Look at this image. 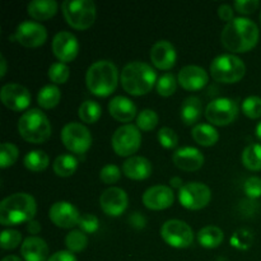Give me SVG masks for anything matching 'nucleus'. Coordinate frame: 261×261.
Masks as SVG:
<instances>
[{
  "label": "nucleus",
  "mask_w": 261,
  "mask_h": 261,
  "mask_svg": "<svg viewBox=\"0 0 261 261\" xmlns=\"http://www.w3.org/2000/svg\"><path fill=\"white\" fill-rule=\"evenodd\" d=\"M203 115V103L196 96H190L182 101L180 110L181 120L185 125H194Z\"/></svg>",
  "instance_id": "nucleus-26"
},
{
  "label": "nucleus",
  "mask_w": 261,
  "mask_h": 261,
  "mask_svg": "<svg viewBox=\"0 0 261 261\" xmlns=\"http://www.w3.org/2000/svg\"><path fill=\"white\" fill-rule=\"evenodd\" d=\"M260 31L256 23L246 17H234L226 23L221 33L222 45L232 53H247L257 45Z\"/></svg>",
  "instance_id": "nucleus-1"
},
{
  "label": "nucleus",
  "mask_w": 261,
  "mask_h": 261,
  "mask_svg": "<svg viewBox=\"0 0 261 261\" xmlns=\"http://www.w3.org/2000/svg\"><path fill=\"white\" fill-rule=\"evenodd\" d=\"M255 134H256V137L261 140V121L256 125V129H255Z\"/></svg>",
  "instance_id": "nucleus-54"
},
{
  "label": "nucleus",
  "mask_w": 261,
  "mask_h": 261,
  "mask_svg": "<svg viewBox=\"0 0 261 261\" xmlns=\"http://www.w3.org/2000/svg\"><path fill=\"white\" fill-rule=\"evenodd\" d=\"M177 79L172 73H165L158 78L157 84H155V89L157 93L162 97H170L176 92V87H177Z\"/></svg>",
  "instance_id": "nucleus-36"
},
{
  "label": "nucleus",
  "mask_w": 261,
  "mask_h": 261,
  "mask_svg": "<svg viewBox=\"0 0 261 261\" xmlns=\"http://www.w3.org/2000/svg\"><path fill=\"white\" fill-rule=\"evenodd\" d=\"M260 25H261V12H260Z\"/></svg>",
  "instance_id": "nucleus-55"
},
{
  "label": "nucleus",
  "mask_w": 261,
  "mask_h": 261,
  "mask_svg": "<svg viewBox=\"0 0 261 261\" xmlns=\"http://www.w3.org/2000/svg\"><path fill=\"white\" fill-rule=\"evenodd\" d=\"M177 82L186 91H199L209 82L205 69L199 65H186L178 71Z\"/></svg>",
  "instance_id": "nucleus-20"
},
{
  "label": "nucleus",
  "mask_w": 261,
  "mask_h": 261,
  "mask_svg": "<svg viewBox=\"0 0 261 261\" xmlns=\"http://www.w3.org/2000/svg\"><path fill=\"white\" fill-rule=\"evenodd\" d=\"M178 200L184 208L189 211H200L212 200V191L208 185L198 181L184 184L178 190Z\"/></svg>",
  "instance_id": "nucleus-11"
},
{
  "label": "nucleus",
  "mask_w": 261,
  "mask_h": 261,
  "mask_svg": "<svg viewBox=\"0 0 261 261\" xmlns=\"http://www.w3.org/2000/svg\"><path fill=\"white\" fill-rule=\"evenodd\" d=\"M172 161L175 166L180 170L186 172H194L203 167L204 165V154L194 147H182L178 148L172 155Z\"/></svg>",
  "instance_id": "nucleus-21"
},
{
  "label": "nucleus",
  "mask_w": 261,
  "mask_h": 261,
  "mask_svg": "<svg viewBox=\"0 0 261 261\" xmlns=\"http://www.w3.org/2000/svg\"><path fill=\"white\" fill-rule=\"evenodd\" d=\"M2 261H23V260L20 259L19 256H17V255H8V256H5Z\"/></svg>",
  "instance_id": "nucleus-53"
},
{
  "label": "nucleus",
  "mask_w": 261,
  "mask_h": 261,
  "mask_svg": "<svg viewBox=\"0 0 261 261\" xmlns=\"http://www.w3.org/2000/svg\"><path fill=\"white\" fill-rule=\"evenodd\" d=\"M23 163L27 170L32 171V172H41L45 171L50 165V158H48L47 153L43 150L35 149L28 152L23 158Z\"/></svg>",
  "instance_id": "nucleus-31"
},
{
  "label": "nucleus",
  "mask_w": 261,
  "mask_h": 261,
  "mask_svg": "<svg viewBox=\"0 0 261 261\" xmlns=\"http://www.w3.org/2000/svg\"><path fill=\"white\" fill-rule=\"evenodd\" d=\"M47 74L54 84H64L68 82L69 76H70V69L65 63L58 61V63L51 64Z\"/></svg>",
  "instance_id": "nucleus-38"
},
{
  "label": "nucleus",
  "mask_w": 261,
  "mask_h": 261,
  "mask_svg": "<svg viewBox=\"0 0 261 261\" xmlns=\"http://www.w3.org/2000/svg\"><path fill=\"white\" fill-rule=\"evenodd\" d=\"M19 157V149L15 144L4 142L0 145V167L8 168L14 165Z\"/></svg>",
  "instance_id": "nucleus-35"
},
{
  "label": "nucleus",
  "mask_w": 261,
  "mask_h": 261,
  "mask_svg": "<svg viewBox=\"0 0 261 261\" xmlns=\"http://www.w3.org/2000/svg\"><path fill=\"white\" fill-rule=\"evenodd\" d=\"M170 184H171V186H172V188L178 189V190H180V189L184 186L182 180H181V177H177V176H175V177L171 178Z\"/></svg>",
  "instance_id": "nucleus-52"
},
{
  "label": "nucleus",
  "mask_w": 261,
  "mask_h": 261,
  "mask_svg": "<svg viewBox=\"0 0 261 261\" xmlns=\"http://www.w3.org/2000/svg\"><path fill=\"white\" fill-rule=\"evenodd\" d=\"M121 177V170H120L119 166L116 165H106L102 167V170L99 171V178L103 184L107 185H112V184L117 182Z\"/></svg>",
  "instance_id": "nucleus-43"
},
{
  "label": "nucleus",
  "mask_w": 261,
  "mask_h": 261,
  "mask_svg": "<svg viewBox=\"0 0 261 261\" xmlns=\"http://www.w3.org/2000/svg\"><path fill=\"white\" fill-rule=\"evenodd\" d=\"M64 18L75 30H88L96 20V4L92 0H65L61 4Z\"/></svg>",
  "instance_id": "nucleus-7"
},
{
  "label": "nucleus",
  "mask_w": 261,
  "mask_h": 261,
  "mask_svg": "<svg viewBox=\"0 0 261 261\" xmlns=\"http://www.w3.org/2000/svg\"><path fill=\"white\" fill-rule=\"evenodd\" d=\"M196 239H198L200 246L205 247V249H217L223 242L224 233L219 227L206 226L198 232Z\"/></svg>",
  "instance_id": "nucleus-28"
},
{
  "label": "nucleus",
  "mask_w": 261,
  "mask_h": 261,
  "mask_svg": "<svg viewBox=\"0 0 261 261\" xmlns=\"http://www.w3.org/2000/svg\"><path fill=\"white\" fill-rule=\"evenodd\" d=\"M127 222L135 229H143L147 226V218L142 213H139V212H134V213L130 214Z\"/></svg>",
  "instance_id": "nucleus-47"
},
{
  "label": "nucleus",
  "mask_w": 261,
  "mask_h": 261,
  "mask_svg": "<svg viewBox=\"0 0 261 261\" xmlns=\"http://www.w3.org/2000/svg\"><path fill=\"white\" fill-rule=\"evenodd\" d=\"M242 165L250 171H261V144L252 143L247 145L241 155Z\"/></svg>",
  "instance_id": "nucleus-32"
},
{
  "label": "nucleus",
  "mask_w": 261,
  "mask_h": 261,
  "mask_svg": "<svg viewBox=\"0 0 261 261\" xmlns=\"http://www.w3.org/2000/svg\"><path fill=\"white\" fill-rule=\"evenodd\" d=\"M53 53L61 63H70L78 56L79 42L75 35L69 31H60L53 38Z\"/></svg>",
  "instance_id": "nucleus-14"
},
{
  "label": "nucleus",
  "mask_w": 261,
  "mask_h": 261,
  "mask_svg": "<svg viewBox=\"0 0 261 261\" xmlns=\"http://www.w3.org/2000/svg\"><path fill=\"white\" fill-rule=\"evenodd\" d=\"M54 172L60 177H69L73 175L78 168V160L73 154L64 153L58 155L53 163Z\"/></svg>",
  "instance_id": "nucleus-30"
},
{
  "label": "nucleus",
  "mask_w": 261,
  "mask_h": 261,
  "mask_svg": "<svg viewBox=\"0 0 261 261\" xmlns=\"http://www.w3.org/2000/svg\"><path fill=\"white\" fill-rule=\"evenodd\" d=\"M177 53L173 46L167 40H160L150 48V61L153 65L161 70H170L175 66Z\"/></svg>",
  "instance_id": "nucleus-19"
},
{
  "label": "nucleus",
  "mask_w": 261,
  "mask_h": 261,
  "mask_svg": "<svg viewBox=\"0 0 261 261\" xmlns=\"http://www.w3.org/2000/svg\"><path fill=\"white\" fill-rule=\"evenodd\" d=\"M27 231L30 232L31 234H37L41 232V224L40 222L36 221V219H32L31 222L27 223Z\"/></svg>",
  "instance_id": "nucleus-50"
},
{
  "label": "nucleus",
  "mask_w": 261,
  "mask_h": 261,
  "mask_svg": "<svg viewBox=\"0 0 261 261\" xmlns=\"http://www.w3.org/2000/svg\"><path fill=\"white\" fill-rule=\"evenodd\" d=\"M60 137L64 147L75 154L86 153L91 148L93 140L88 127L76 121L68 122L61 130Z\"/></svg>",
  "instance_id": "nucleus-9"
},
{
  "label": "nucleus",
  "mask_w": 261,
  "mask_h": 261,
  "mask_svg": "<svg viewBox=\"0 0 261 261\" xmlns=\"http://www.w3.org/2000/svg\"><path fill=\"white\" fill-rule=\"evenodd\" d=\"M259 0H237L234 2L233 8L241 14H251L259 8Z\"/></svg>",
  "instance_id": "nucleus-46"
},
{
  "label": "nucleus",
  "mask_w": 261,
  "mask_h": 261,
  "mask_svg": "<svg viewBox=\"0 0 261 261\" xmlns=\"http://www.w3.org/2000/svg\"><path fill=\"white\" fill-rule=\"evenodd\" d=\"M109 112L115 120L120 122H130L137 117V106L125 96H116L109 102Z\"/></svg>",
  "instance_id": "nucleus-24"
},
{
  "label": "nucleus",
  "mask_w": 261,
  "mask_h": 261,
  "mask_svg": "<svg viewBox=\"0 0 261 261\" xmlns=\"http://www.w3.org/2000/svg\"><path fill=\"white\" fill-rule=\"evenodd\" d=\"M14 38L24 47H38L47 40V31L36 20H23L17 25Z\"/></svg>",
  "instance_id": "nucleus-13"
},
{
  "label": "nucleus",
  "mask_w": 261,
  "mask_h": 261,
  "mask_svg": "<svg viewBox=\"0 0 261 261\" xmlns=\"http://www.w3.org/2000/svg\"><path fill=\"white\" fill-rule=\"evenodd\" d=\"M119 78V69L111 60H98L87 69L86 84L94 96L107 97L116 89Z\"/></svg>",
  "instance_id": "nucleus-4"
},
{
  "label": "nucleus",
  "mask_w": 261,
  "mask_h": 261,
  "mask_svg": "<svg viewBox=\"0 0 261 261\" xmlns=\"http://www.w3.org/2000/svg\"><path fill=\"white\" fill-rule=\"evenodd\" d=\"M158 142L166 149H173L178 144V137L173 129L168 126H163L158 130Z\"/></svg>",
  "instance_id": "nucleus-41"
},
{
  "label": "nucleus",
  "mask_w": 261,
  "mask_h": 261,
  "mask_svg": "<svg viewBox=\"0 0 261 261\" xmlns=\"http://www.w3.org/2000/svg\"><path fill=\"white\" fill-rule=\"evenodd\" d=\"M239 110V105L234 99L219 97L206 105L204 115L213 126H226L236 120Z\"/></svg>",
  "instance_id": "nucleus-10"
},
{
  "label": "nucleus",
  "mask_w": 261,
  "mask_h": 261,
  "mask_svg": "<svg viewBox=\"0 0 261 261\" xmlns=\"http://www.w3.org/2000/svg\"><path fill=\"white\" fill-rule=\"evenodd\" d=\"M58 8L55 0H33L28 3L27 13L36 20H47L56 14Z\"/></svg>",
  "instance_id": "nucleus-25"
},
{
  "label": "nucleus",
  "mask_w": 261,
  "mask_h": 261,
  "mask_svg": "<svg viewBox=\"0 0 261 261\" xmlns=\"http://www.w3.org/2000/svg\"><path fill=\"white\" fill-rule=\"evenodd\" d=\"M65 246L70 252H82L88 246V237L81 229H73L65 236Z\"/></svg>",
  "instance_id": "nucleus-34"
},
{
  "label": "nucleus",
  "mask_w": 261,
  "mask_h": 261,
  "mask_svg": "<svg viewBox=\"0 0 261 261\" xmlns=\"http://www.w3.org/2000/svg\"><path fill=\"white\" fill-rule=\"evenodd\" d=\"M234 8L231 7L229 4H221L218 7V15L222 20L224 22H231L234 18Z\"/></svg>",
  "instance_id": "nucleus-48"
},
{
  "label": "nucleus",
  "mask_w": 261,
  "mask_h": 261,
  "mask_svg": "<svg viewBox=\"0 0 261 261\" xmlns=\"http://www.w3.org/2000/svg\"><path fill=\"white\" fill-rule=\"evenodd\" d=\"M102 115V107L97 101L87 99L82 102L78 109V116L86 124H94L99 120Z\"/></svg>",
  "instance_id": "nucleus-33"
},
{
  "label": "nucleus",
  "mask_w": 261,
  "mask_h": 261,
  "mask_svg": "<svg viewBox=\"0 0 261 261\" xmlns=\"http://www.w3.org/2000/svg\"><path fill=\"white\" fill-rule=\"evenodd\" d=\"M157 73L144 61H132L122 68L120 82L125 92L133 96L149 93L157 84Z\"/></svg>",
  "instance_id": "nucleus-3"
},
{
  "label": "nucleus",
  "mask_w": 261,
  "mask_h": 261,
  "mask_svg": "<svg viewBox=\"0 0 261 261\" xmlns=\"http://www.w3.org/2000/svg\"><path fill=\"white\" fill-rule=\"evenodd\" d=\"M241 110L249 119H260L261 117V97L249 96L242 101Z\"/></svg>",
  "instance_id": "nucleus-39"
},
{
  "label": "nucleus",
  "mask_w": 261,
  "mask_h": 261,
  "mask_svg": "<svg viewBox=\"0 0 261 261\" xmlns=\"http://www.w3.org/2000/svg\"><path fill=\"white\" fill-rule=\"evenodd\" d=\"M48 218L59 228L69 229L78 226L81 213L69 201H56L48 209Z\"/></svg>",
  "instance_id": "nucleus-17"
},
{
  "label": "nucleus",
  "mask_w": 261,
  "mask_h": 261,
  "mask_svg": "<svg viewBox=\"0 0 261 261\" xmlns=\"http://www.w3.org/2000/svg\"><path fill=\"white\" fill-rule=\"evenodd\" d=\"M129 198L126 191L117 186H111L102 191L99 196V206L105 214L110 217H119L126 211Z\"/></svg>",
  "instance_id": "nucleus-15"
},
{
  "label": "nucleus",
  "mask_w": 261,
  "mask_h": 261,
  "mask_svg": "<svg viewBox=\"0 0 261 261\" xmlns=\"http://www.w3.org/2000/svg\"><path fill=\"white\" fill-rule=\"evenodd\" d=\"M18 133L25 142L41 144L51 137L53 127L48 117L41 110L31 109L23 112L18 120Z\"/></svg>",
  "instance_id": "nucleus-5"
},
{
  "label": "nucleus",
  "mask_w": 261,
  "mask_h": 261,
  "mask_svg": "<svg viewBox=\"0 0 261 261\" xmlns=\"http://www.w3.org/2000/svg\"><path fill=\"white\" fill-rule=\"evenodd\" d=\"M22 242V233L17 229H4L0 234V244L3 250H14Z\"/></svg>",
  "instance_id": "nucleus-40"
},
{
  "label": "nucleus",
  "mask_w": 261,
  "mask_h": 261,
  "mask_svg": "<svg viewBox=\"0 0 261 261\" xmlns=\"http://www.w3.org/2000/svg\"><path fill=\"white\" fill-rule=\"evenodd\" d=\"M8 70V64H7V59L3 54H0V76L4 78L5 74H7Z\"/></svg>",
  "instance_id": "nucleus-51"
},
{
  "label": "nucleus",
  "mask_w": 261,
  "mask_h": 261,
  "mask_svg": "<svg viewBox=\"0 0 261 261\" xmlns=\"http://www.w3.org/2000/svg\"><path fill=\"white\" fill-rule=\"evenodd\" d=\"M37 212L35 198L27 193H14L0 203V223L4 227L19 226L33 219Z\"/></svg>",
  "instance_id": "nucleus-2"
},
{
  "label": "nucleus",
  "mask_w": 261,
  "mask_h": 261,
  "mask_svg": "<svg viewBox=\"0 0 261 261\" xmlns=\"http://www.w3.org/2000/svg\"><path fill=\"white\" fill-rule=\"evenodd\" d=\"M252 237L251 232L247 231V229H237L236 232H233L231 237V245L233 247L239 250H245V249H249L252 244Z\"/></svg>",
  "instance_id": "nucleus-42"
},
{
  "label": "nucleus",
  "mask_w": 261,
  "mask_h": 261,
  "mask_svg": "<svg viewBox=\"0 0 261 261\" xmlns=\"http://www.w3.org/2000/svg\"><path fill=\"white\" fill-rule=\"evenodd\" d=\"M244 191L247 198L256 200L261 196V177L259 176H250L244 182Z\"/></svg>",
  "instance_id": "nucleus-44"
},
{
  "label": "nucleus",
  "mask_w": 261,
  "mask_h": 261,
  "mask_svg": "<svg viewBox=\"0 0 261 261\" xmlns=\"http://www.w3.org/2000/svg\"><path fill=\"white\" fill-rule=\"evenodd\" d=\"M0 98L12 111H23L31 105V92L22 84L7 83L2 87Z\"/></svg>",
  "instance_id": "nucleus-16"
},
{
  "label": "nucleus",
  "mask_w": 261,
  "mask_h": 261,
  "mask_svg": "<svg viewBox=\"0 0 261 261\" xmlns=\"http://www.w3.org/2000/svg\"><path fill=\"white\" fill-rule=\"evenodd\" d=\"M153 166L148 158L142 155H133L129 157L122 165V172L126 177L132 180H145L152 175Z\"/></svg>",
  "instance_id": "nucleus-23"
},
{
  "label": "nucleus",
  "mask_w": 261,
  "mask_h": 261,
  "mask_svg": "<svg viewBox=\"0 0 261 261\" xmlns=\"http://www.w3.org/2000/svg\"><path fill=\"white\" fill-rule=\"evenodd\" d=\"M246 74L244 60L234 54H222L211 63V75L219 83L232 84L241 81Z\"/></svg>",
  "instance_id": "nucleus-6"
},
{
  "label": "nucleus",
  "mask_w": 261,
  "mask_h": 261,
  "mask_svg": "<svg viewBox=\"0 0 261 261\" xmlns=\"http://www.w3.org/2000/svg\"><path fill=\"white\" fill-rule=\"evenodd\" d=\"M78 226L84 233H94L99 228V219L94 214L84 213L81 216Z\"/></svg>",
  "instance_id": "nucleus-45"
},
{
  "label": "nucleus",
  "mask_w": 261,
  "mask_h": 261,
  "mask_svg": "<svg viewBox=\"0 0 261 261\" xmlns=\"http://www.w3.org/2000/svg\"><path fill=\"white\" fill-rule=\"evenodd\" d=\"M191 137L203 147H212L219 140V133L212 124H196L191 130Z\"/></svg>",
  "instance_id": "nucleus-27"
},
{
  "label": "nucleus",
  "mask_w": 261,
  "mask_h": 261,
  "mask_svg": "<svg viewBox=\"0 0 261 261\" xmlns=\"http://www.w3.org/2000/svg\"><path fill=\"white\" fill-rule=\"evenodd\" d=\"M111 144L115 153L120 157H133L142 144V133L137 125H121L115 130Z\"/></svg>",
  "instance_id": "nucleus-8"
},
{
  "label": "nucleus",
  "mask_w": 261,
  "mask_h": 261,
  "mask_svg": "<svg viewBox=\"0 0 261 261\" xmlns=\"http://www.w3.org/2000/svg\"><path fill=\"white\" fill-rule=\"evenodd\" d=\"M20 255L24 261H47L48 246L43 239L38 236H28L23 240Z\"/></svg>",
  "instance_id": "nucleus-22"
},
{
  "label": "nucleus",
  "mask_w": 261,
  "mask_h": 261,
  "mask_svg": "<svg viewBox=\"0 0 261 261\" xmlns=\"http://www.w3.org/2000/svg\"><path fill=\"white\" fill-rule=\"evenodd\" d=\"M47 261H78L75 255L70 252L69 250H61V251L55 252L48 257Z\"/></svg>",
  "instance_id": "nucleus-49"
},
{
  "label": "nucleus",
  "mask_w": 261,
  "mask_h": 261,
  "mask_svg": "<svg viewBox=\"0 0 261 261\" xmlns=\"http://www.w3.org/2000/svg\"><path fill=\"white\" fill-rule=\"evenodd\" d=\"M143 204L150 211H165L175 201V194L170 186L154 185L143 194Z\"/></svg>",
  "instance_id": "nucleus-18"
},
{
  "label": "nucleus",
  "mask_w": 261,
  "mask_h": 261,
  "mask_svg": "<svg viewBox=\"0 0 261 261\" xmlns=\"http://www.w3.org/2000/svg\"><path fill=\"white\" fill-rule=\"evenodd\" d=\"M161 237L171 247L186 249L193 244L194 232L186 222L180 219H170L161 227Z\"/></svg>",
  "instance_id": "nucleus-12"
},
{
  "label": "nucleus",
  "mask_w": 261,
  "mask_h": 261,
  "mask_svg": "<svg viewBox=\"0 0 261 261\" xmlns=\"http://www.w3.org/2000/svg\"><path fill=\"white\" fill-rule=\"evenodd\" d=\"M158 121H160V117H158L157 112L152 109L142 110L137 116V126L143 132L153 130L158 125Z\"/></svg>",
  "instance_id": "nucleus-37"
},
{
  "label": "nucleus",
  "mask_w": 261,
  "mask_h": 261,
  "mask_svg": "<svg viewBox=\"0 0 261 261\" xmlns=\"http://www.w3.org/2000/svg\"><path fill=\"white\" fill-rule=\"evenodd\" d=\"M61 99V92L56 84L43 86L37 93V103L41 109L50 110L58 106Z\"/></svg>",
  "instance_id": "nucleus-29"
}]
</instances>
